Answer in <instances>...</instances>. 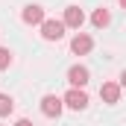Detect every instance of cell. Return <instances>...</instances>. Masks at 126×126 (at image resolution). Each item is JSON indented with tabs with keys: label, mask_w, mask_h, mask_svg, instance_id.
<instances>
[{
	"label": "cell",
	"mask_w": 126,
	"mask_h": 126,
	"mask_svg": "<svg viewBox=\"0 0 126 126\" xmlns=\"http://www.w3.org/2000/svg\"><path fill=\"white\" fill-rule=\"evenodd\" d=\"M82 24H85V12H82L79 6H67V9H64V27L79 30Z\"/></svg>",
	"instance_id": "8992f818"
},
{
	"label": "cell",
	"mask_w": 126,
	"mask_h": 126,
	"mask_svg": "<svg viewBox=\"0 0 126 126\" xmlns=\"http://www.w3.org/2000/svg\"><path fill=\"white\" fill-rule=\"evenodd\" d=\"M120 6H123V9H126V0H120Z\"/></svg>",
	"instance_id": "5bb4252c"
},
{
	"label": "cell",
	"mask_w": 126,
	"mask_h": 126,
	"mask_svg": "<svg viewBox=\"0 0 126 126\" xmlns=\"http://www.w3.org/2000/svg\"><path fill=\"white\" fill-rule=\"evenodd\" d=\"M91 24H94L97 30H103V27H109V24H111V15H109V9H97L94 15H91Z\"/></svg>",
	"instance_id": "9c48e42d"
},
{
	"label": "cell",
	"mask_w": 126,
	"mask_h": 126,
	"mask_svg": "<svg viewBox=\"0 0 126 126\" xmlns=\"http://www.w3.org/2000/svg\"><path fill=\"white\" fill-rule=\"evenodd\" d=\"M12 64V53H9V47H0V70H6Z\"/></svg>",
	"instance_id": "8fae6325"
},
{
	"label": "cell",
	"mask_w": 126,
	"mask_h": 126,
	"mask_svg": "<svg viewBox=\"0 0 126 126\" xmlns=\"http://www.w3.org/2000/svg\"><path fill=\"white\" fill-rule=\"evenodd\" d=\"M91 47H94V38H91V35H85V32H76V35H73V41H70V53H76V56L91 53Z\"/></svg>",
	"instance_id": "5b68a950"
},
{
	"label": "cell",
	"mask_w": 126,
	"mask_h": 126,
	"mask_svg": "<svg viewBox=\"0 0 126 126\" xmlns=\"http://www.w3.org/2000/svg\"><path fill=\"white\" fill-rule=\"evenodd\" d=\"M64 35V21H44L41 24V38L44 41H59Z\"/></svg>",
	"instance_id": "3957f363"
},
{
	"label": "cell",
	"mask_w": 126,
	"mask_h": 126,
	"mask_svg": "<svg viewBox=\"0 0 126 126\" xmlns=\"http://www.w3.org/2000/svg\"><path fill=\"white\" fill-rule=\"evenodd\" d=\"M100 97H103V103L114 106V103L120 100V85H117V82H103V85H100Z\"/></svg>",
	"instance_id": "52a82bcc"
},
{
	"label": "cell",
	"mask_w": 126,
	"mask_h": 126,
	"mask_svg": "<svg viewBox=\"0 0 126 126\" xmlns=\"http://www.w3.org/2000/svg\"><path fill=\"white\" fill-rule=\"evenodd\" d=\"M62 109H64V100H62V97H56V94H47L44 100H41V111H44L47 117H59Z\"/></svg>",
	"instance_id": "277c9868"
},
{
	"label": "cell",
	"mask_w": 126,
	"mask_h": 126,
	"mask_svg": "<svg viewBox=\"0 0 126 126\" xmlns=\"http://www.w3.org/2000/svg\"><path fill=\"white\" fill-rule=\"evenodd\" d=\"M0 126H3V123H0Z\"/></svg>",
	"instance_id": "9a60e30c"
},
{
	"label": "cell",
	"mask_w": 126,
	"mask_h": 126,
	"mask_svg": "<svg viewBox=\"0 0 126 126\" xmlns=\"http://www.w3.org/2000/svg\"><path fill=\"white\" fill-rule=\"evenodd\" d=\"M62 100H64V106L73 109V111H85V109H88V94H85L82 88H70Z\"/></svg>",
	"instance_id": "6da1fadb"
},
{
	"label": "cell",
	"mask_w": 126,
	"mask_h": 126,
	"mask_svg": "<svg viewBox=\"0 0 126 126\" xmlns=\"http://www.w3.org/2000/svg\"><path fill=\"white\" fill-rule=\"evenodd\" d=\"M15 126H32V120H27V117H21V120H18Z\"/></svg>",
	"instance_id": "7c38bea8"
},
{
	"label": "cell",
	"mask_w": 126,
	"mask_h": 126,
	"mask_svg": "<svg viewBox=\"0 0 126 126\" xmlns=\"http://www.w3.org/2000/svg\"><path fill=\"white\" fill-rule=\"evenodd\" d=\"M15 111V100L9 94H0V117H6V114H12Z\"/></svg>",
	"instance_id": "30bf717a"
},
{
	"label": "cell",
	"mask_w": 126,
	"mask_h": 126,
	"mask_svg": "<svg viewBox=\"0 0 126 126\" xmlns=\"http://www.w3.org/2000/svg\"><path fill=\"white\" fill-rule=\"evenodd\" d=\"M21 18H24V24H44V21H47V18H44V9H41V6H27Z\"/></svg>",
	"instance_id": "ba28073f"
},
{
	"label": "cell",
	"mask_w": 126,
	"mask_h": 126,
	"mask_svg": "<svg viewBox=\"0 0 126 126\" xmlns=\"http://www.w3.org/2000/svg\"><path fill=\"white\" fill-rule=\"evenodd\" d=\"M120 88H126V70L120 73Z\"/></svg>",
	"instance_id": "4fadbf2b"
},
{
	"label": "cell",
	"mask_w": 126,
	"mask_h": 126,
	"mask_svg": "<svg viewBox=\"0 0 126 126\" xmlns=\"http://www.w3.org/2000/svg\"><path fill=\"white\" fill-rule=\"evenodd\" d=\"M88 79H91V73H88L85 64H73V67L67 70V82H70V88H85Z\"/></svg>",
	"instance_id": "7a4b0ae2"
}]
</instances>
